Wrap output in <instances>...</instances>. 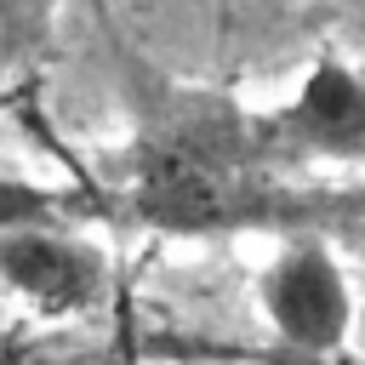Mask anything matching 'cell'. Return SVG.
<instances>
[{"mask_svg":"<svg viewBox=\"0 0 365 365\" xmlns=\"http://www.w3.org/2000/svg\"><path fill=\"white\" fill-rule=\"evenodd\" d=\"M131 211L160 234H228L285 217L291 200L257 114L222 91H177L131 148Z\"/></svg>","mask_w":365,"mask_h":365,"instance_id":"obj_1","label":"cell"},{"mask_svg":"<svg viewBox=\"0 0 365 365\" xmlns=\"http://www.w3.org/2000/svg\"><path fill=\"white\" fill-rule=\"evenodd\" d=\"M68 200L51 194V188H34V182H17V177H0V234L6 228H29V222H51Z\"/></svg>","mask_w":365,"mask_h":365,"instance_id":"obj_6","label":"cell"},{"mask_svg":"<svg viewBox=\"0 0 365 365\" xmlns=\"http://www.w3.org/2000/svg\"><path fill=\"white\" fill-rule=\"evenodd\" d=\"M285 365H331V359H308V354H285Z\"/></svg>","mask_w":365,"mask_h":365,"instance_id":"obj_7","label":"cell"},{"mask_svg":"<svg viewBox=\"0 0 365 365\" xmlns=\"http://www.w3.org/2000/svg\"><path fill=\"white\" fill-rule=\"evenodd\" d=\"M262 154L274 171L285 165H365V74H354L336 57H319L302 86L257 114Z\"/></svg>","mask_w":365,"mask_h":365,"instance_id":"obj_2","label":"cell"},{"mask_svg":"<svg viewBox=\"0 0 365 365\" xmlns=\"http://www.w3.org/2000/svg\"><path fill=\"white\" fill-rule=\"evenodd\" d=\"M57 0H0V80L29 68L51 40Z\"/></svg>","mask_w":365,"mask_h":365,"instance_id":"obj_5","label":"cell"},{"mask_svg":"<svg viewBox=\"0 0 365 365\" xmlns=\"http://www.w3.org/2000/svg\"><path fill=\"white\" fill-rule=\"evenodd\" d=\"M262 314L285 342V354L331 359L354 331V291L342 262L319 240L285 245L262 274Z\"/></svg>","mask_w":365,"mask_h":365,"instance_id":"obj_3","label":"cell"},{"mask_svg":"<svg viewBox=\"0 0 365 365\" xmlns=\"http://www.w3.org/2000/svg\"><path fill=\"white\" fill-rule=\"evenodd\" d=\"M0 279L46 314H80L103 291V257L46 222H29L0 234Z\"/></svg>","mask_w":365,"mask_h":365,"instance_id":"obj_4","label":"cell"}]
</instances>
